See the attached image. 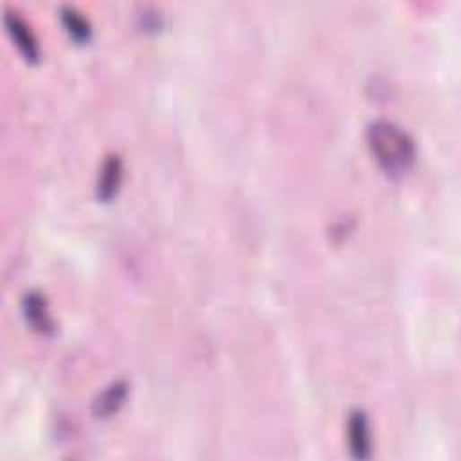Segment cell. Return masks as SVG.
I'll use <instances>...</instances> for the list:
<instances>
[{
    "label": "cell",
    "instance_id": "3",
    "mask_svg": "<svg viewBox=\"0 0 461 461\" xmlns=\"http://www.w3.org/2000/svg\"><path fill=\"white\" fill-rule=\"evenodd\" d=\"M22 310L26 316V321L30 323V326L44 335H49L55 332V319L49 312V305L48 300L42 292L39 291H31L24 296L22 300Z\"/></svg>",
    "mask_w": 461,
    "mask_h": 461
},
{
    "label": "cell",
    "instance_id": "7",
    "mask_svg": "<svg viewBox=\"0 0 461 461\" xmlns=\"http://www.w3.org/2000/svg\"><path fill=\"white\" fill-rule=\"evenodd\" d=\"M60 15H62V22H64L65 30L71 33V37L74 40L85 42V40L91 39L92 26H91L89 19L80 10H76L74 6H64Z\"/></svg>",
    "mask_w": 461,
    "mask_h": 461
},
{
    "label": "cell",
    "instance_id": "5",
    "mask_svg": "<svg viewBox=\"0 0 461 461\" xmlns=\"http://www.w3.org/2000/svg\"><path fill=\"white\" fill-rule=\"evenodd\" d=\"M123 180V159L117 153H110L105 157L100 175H98V184L96 191L101 200H112L121 186Z\"/></svg>",
    "mask_w": 461,
    "mask_h": 461
},
{
    "label": "cell",
    "instance_id": "2",
    "mask_svg": "<svg viewBox=\"0 0 461 461\" xmlns=\"http://www.w3.org/2000/svg\"><path fill=\"white\" fill-rule=\"evenodd\" d=\"M4 22H6V28H8L12 39L15 40L17 48L21 49V53L30 62H37L40 57V46H39L35 33L30 28V24L21 17V13H17L12 8H8L4 12Z\"/></svg>",
    "mask_w": 461,
    "mask_h": 461
},
{
    "label": "cell",
    "instance_id": "4",
    "mask_svg": "<svg viewBox=\"0 0 461 461\" xmlns=\"http://www.w3.org/2000/svg\"><path fill=\"white\" fill-rule=\"evenodd\" d=\"M348 443L353 457L368 459L371 456V429L362 409H355L348 416Z\"/></svg>",
    "mask_w": 461,
    "mask_h": 461
},
{
    "label": "cell",
    "instance_id": "1",
    "mask_svg": "<svg viewBox=\"0 0 461 461\" xmlns=\"http://www.w3.org/2000/svg\"><path fill=\"white\" fill-rule=\"evenodd\" d=\"M366 139L375 161L389 177H402L413 168L416 143L400 125L375 119L366 128Z\"/></svg>",
    "mask_w": 461,
    "mask_h": 461
},
{
    "label": "cell",
    "instance_id": "6",
    "mask_svg": "<svg viewBox=\"0 0 461 461\" xmlns=\"http://www.w3.org/2000/svg\"><path fill=\"white\" fill-rule=\"evenodd\" d=\"M128 395V386L125 380H116L110 386H107L98 398L94 400V414L100 418H109L112 416L125 402Z\"/></svg>",
    "mask_w": 461,
    "mask_h": 461
}]
</instances>
